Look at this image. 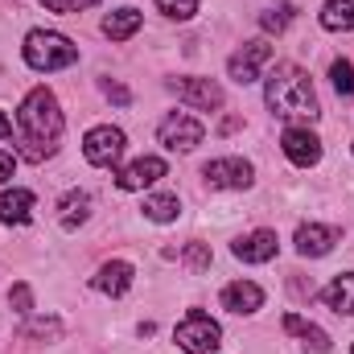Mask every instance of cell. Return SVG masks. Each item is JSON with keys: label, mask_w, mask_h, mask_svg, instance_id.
<instances>
[{"label": "cell", "mask_w": 354, "mask_h": 354, "mask_svg": "<svg viewBox=\"0 0 354 354\" xmlns=\"http://www.w3.org/2000/svg\"><path fill=\"white\" fill-rule=\"evenodd\" d=\"M202 177L210 189H248L256 181V169L243 161V157H218V161H206Z\"/></svg>", "instance_id": "obj_7"}, {"label": "cell", "mask_w": 354, "mask_h": 354, "mask_svg": "<svg viewBox=\"0 0 354 354\" xmlns=\"http://www.w3.org/2000/svg\"><path fill=\"white\" fill-rule=\"evenodd\" d=\"M157 8L165 17H174V21H189L198 12V0H157Z\"/></svg>", "instance_id": "obj_27"}, {"label": "cell", "mask_w": 354, "mask_h": 354, "mask_svg": "<svg viewBox=\"0 0 354 354\" xmlns=\"http://www.w3.org/2000/svg\"><path fill=\"white\" fill-rule=\"evenodd\" d=\"M264 103L272 107V115L288 120V124H313L322 115L313 79L297 66V62H276V71L264 83Z\"/></svg>", "instance_id": "obj_2"}, {"label": "cell", "mask_w": 354, "mask_h": 354, "mask_svg": "<svg viewBox=\"0 0 354 354\" xmlns=\"http://www.w3.org/2000/svg\"><path fill=\"white\" fill-rule=\"evenodd\" d=\"M136 29H140V12H136V8H115V12L103 17V33H107L111 41H128Z\"/></svg>", "instance_id": "obj_21"}, {"label": "cell", "mask_w": 354, "mask_h": 354, "mask_svg": "<svg viewBox=\"0 0 354 354\" xmlns=\"http://www.w3.org/2000/svg\"><path fill=\"white\" fill-rule=\"evenodd\" d=\"M21 334H25V338H62V322H54V317H37V322H29Z\"/></svg>", "instance_id": "obj_26"}, {"label": "cell", "mask_w": 354, "mask_h": 354, "mask_svg": "<svg viewBox=\"0 0 354 354\" xmlns=\"http://www.w3.org/2000/svg\"><path fill=\"white\" fill-rule=\"evenodd\" d=\"M322 301H326L334 313H346V317H354V272L334 276V280L322 288Z\"/></svg>", "instance_id": "obj_19"}, {"label": "cell", "mask_w": 354, "mask_h": 354, "mask_svg": "<svg viewBox=\"0 0 354 354\" xmlns=\"http://www.w3.org/2000/svg\"><path fill=\"white\" fill-rule=\"evenodd\" d=\"M288 21H292V4H276V8H268L264 17H260V25H264L268 33H284Z\"/></svg>", "instance_id": "obj_25"}, {"label": "cell", "mask_w": 354, "mask_h": 354, "mask_svg": "<svg viewBox=\"0 0 354 354\" xmlns=\"http://www.w3.org/2000/svg\"><path fill=\"white\" fill-rule=\"evenodd\" d=\"M124 149H128V136L120 128H111V124H99V128H91L87 136H83V157L95 169H115L120 157H124Z\"/></svg>", "instance_id": "obj_5"}, {"label": "cell", "mask_w": 354, "mask_h": 354, "mask_svg": "<svg viewBox=\"0 0 354 354\" xmlns=\"http://www.w3.org/2000/svg\"><path fill=\"white\" fill-rule=\"evenodd\" d=\"M181 260L194 268V272H206V268H210V248H206V243H185Z\"/></svg>", "instance_id": "obj_28"}, {"label": "cell", "mask_w": 354, "mask_h": 354, "mask_svg": "<svg viewBox=\"0 0 354 354\" xmlns=\"http://www.w3.org/2000/svg\"><path fill=\"white\" fill-rule=\"evenodd\" d=\"M338 239H342L338 227H322V223H305V227H297V252H301L305 260H322V256H330Z\"/></svg>", "instance_id": "obj_11"}, {"label": "cell", "mask_w": 354, "mask_h": 354, "mask_svg": "<svg viewBox=\"0 0 354 354\" xmlns=\"http://www.w3.org/2000/svg\"><path fill=\"white\" fill-rule=\"evenodd\" d=\"M140 210H145L149 223H174L181 214V202H177V194H149Z\"/></svg>", "instance_id": "obj_22"}, {"label": "cell", "mask_w": 354, "mask_h": 354, "mask_svg": "<svg viewBox=\"0 0 354 354\" xmlns=\"http://www.w3.org/2000/svg\"><path fill=\"white\" fill-rule=\"evenodd\" d=\"M21 54L37 75H54V71H66V66L79 62V46L71 37L54 33V29H33L21 46Z\"/></svg>", "instance_id": "obj_3"}, {"label": "cell", "mask_w": 354, "mask_h": 354, "mask_svg": "<svg viewBox=\"0 0 354 354\" xmlns=\"http://www.w3.org/2000/svg\"><path fill=\"white\" fill-rule=\"evenodd\" d=\"M351 354H354V351H351Z\"/></svg>", "instance_id": "obj_33"}, {"label": "cell", "mask_w": 354, "mask_h": 354, "mask_svg": "<svg viewBox=\"0 0 354 354\" xmlns=\"http://www.w3.org/2000/svg\"><path fill=\"white\" fill-rule=\"evenodd\" d=\"M62 107L54 99L50 87H33L25 95L21 111H17V136H21V161L29 165H41L46 157L58 153V140H62Z\"/></svg>", "instance_id": "obj_1"}, {"label": "cell", "mask_w": 354, "mask_h": 354, "mask_svg": "<svg viewBox=\"0 0 354 354\" xmlns=\"http://www.w3.org/2000/svg\"><path fill=\"white\" fill-rule=\"evenodd\" d=\"M8 136H12V120L0 111V140H8Z\"/></svg>", "instance_id": "obj_32"}, {"label": "cell", "mask_w": 354, "mask_h": 354, "mask_svg": "<svg viewBox=\"0 0 354 354\" xmlns=\"http://www.w3.org/2000/svg\"><path fill=\"white\" fill-rule=\"evenodd\" d=\"M8 305L17 317H33V288L29 284H12L8 288Z\"/></svg>", "instance_id": "obj_24"}, {"label": "cell", "mask_w": 354, "mask_h": 354, "mask_svg": "<svg viewBox=\"0 0 354 354\" xmlns=\"http://www.w3.org/2000/svg\"><path fill=\"white\" fill-rule=\"evenodd\" d=\"M284 334H297L305 354H330V334L313 322H305L301 313H284Z\"/></svg>", "instance_id": "obj_16"}, {"label": "cell", "mask_w": 354, "mask_h": 354, "mask_svg": "<svg viewBox=\"0 0 354 354\" xmlns=\"http://www.w3.org/2000/svg\"><path fill=\"white\" fill-rule=\"evenodd\" d=\"M157 136H161V145H165V149H174V153H189V149H198V145H202L206 128H202L194 115L174 111V115H165V120L157 124Z\"/></svg>", "instance_id": "obj_6"}, {"label": "cell", "mask_w": 354, "mask_h": 354, "mask_svg": "<svg viewBox=\"0 0 354 354\" xmlns=\"http://www.w3.org/2000/svg\"><path fill=\"white\" fill-rule=\"evenodd\" d=\"M12 169H17V157H12L8 149H0V185L12 181Z\"/></svg>", "instance_id": "obj_31"}, {"label": "cell", "mask_w": 354, "mask_h": 354, "mask_svg": "<svg viewBox=\"0 0 354 354\" xmlns=\"http://www.w3.org/2000/svg\"><path fill=\"white\" fill-rule=\"evenodd\" d=\"M132 280H136V268L128 264V260H107V264L95 272V288L103 292V297H124L128 288H132Z\"/></svg>", "instance_id": "obj_15"}, {"label": "cell", "mask_w": 354, "mask_h": 354, "mask_svg": "<svg viewBox=\"0 0 354 354\" xmlns=\"http://www.w3.org/2000/svg\"><path fill=\"white\" fill-rule=\"evenodd\" d=\"M165 174H169V169H165V161H161V157H136L132 165H124V169L115 174V185L132 194V189H145V185L161 181Z\"/></svg>", "instance_id": "obj_12"}, {"label": "cell", "mask_w": 354, "mask_h": 354, "mask_svg": "<svg viewBox=\"0 0 354 354\" xmlns=\"http://www.w3.org/2000/svg\"><path fill=\"white\" fill-rule=\"evenodd\" d=\"M91 4H99V0H41V8H50V12H62V17H75V12H83Z\"/></svg>", "instance_id": "obj_30"}, {"label": "cell", "mask_w": 354, "mask_h": 354, "mask_svg": "<svg viewBox=\"0 0 354 354\" xmlns=\"http://www.w3.org/2000/svg\"><path fill=\"white\" fill-rule=\"evenodd\" d=\"M276 248H280V239H276V231H252V235H243V239H235V260H243V264H268V260H276Z\"/></svg>", "instance_id": "obj_14"}, {"label": "cell", "mask_w": 354, "mask_h": 354, "mask_svg": "<svg viewBox=\"0 0 354 354\" xmlns=\"http://www.w3.org/2000/svg\"><path fill=\"white\" fill-rule=\"evenodd\" d=\"M268 62H272V46H268V41H243V50L231 54L227 75H231L239 87H248V83L260 79V71H264Z\"/></svg>", "instance_id": "obj_8"}, {"label": "cell", "mask_w": 354, "mask_h": 354, "mask_svg": "<svg viewBox=\"0 0 354 354\" xmlns=\"http://www.w3.org/2000/svg\"><path fill=\"white\" fill-rule=\"evenodd\" d=\"M174 342H177L185 354H210V351H218V342H223V330H218V322H214L210 313H202V309H189V313L177 322Z\"/></svg>", "instance_id": "obj_4"}, {"label": "cell", "mask_w": 354, "mask_h": 354, "mask_svg": "<svg viewBox=\"0 0 354 354\" xmlns=\"http://www.w3.org/2000/svg\"><path fill=\"white\" fill-rule=\"evenodd\" d=\"M58 210H62V214H58L62 231H79V227L91 218V194L87 189H71V194H62Z\"/></svg>", "instance_id": "obj_18"}, {"label": "cell", "mask_w": 354, "mask_h": 354, "mask_svg": "<svg viewBox=\"0 0 354 354\" xmlns=\"http://www.w3.org/2000/svg\"><path fill=\"white\" fill-rule=\"evenodd\" d=\"M322 29H330V33H351L354 29V0H326V4H322Z\"/></svg>", "instance_id": "obj_20"}, {"label": "cell", "mask_w": 354, "mask_h": 354, "mask_svg": "<svg viewBox=\"0 0 354 354\" xmlns=\"http://www.w3.org/2000/svg\"><path fill=\"white\" fill-rule=\"evenodd\" d=\"M280 145H284V157L297 165V169H313L317 161H322V140L309 132V128H301V124H292V128H284V136H280Z\"/></svg>", "instance_id": "obj_9"}, {"label": "cell", "mask_w": 354, "mask_h": 354, "mask_svg": "<svg viewBox=\"0 0 354 354\" xmlns=\"http://www.w3.org/2000/svg\"><path fill=\"white\" fill-rule=\"evenodd\" d=\"M330 79H334V91L354 103V66L346 62V58H338V62L330 66Z\"/></svg>", "instance_id": "obj_23"}, {"label": "cell", "mask_w": 354, "mask_h": 354, "mask_svg": "<svg viewBox=\"0 0 354 354\" xmlns=\"http://www.w3.org/2000/svg\"><path fill=\"white\" fill-rule=\"evenodd\" d=\"M169 91H174L181 103L198 107V111H214V107H223V99H227L214 79H174Z\"/></svg>", "instance_id": "obj_10"}, {"label": "cell", "mask_w": 354, "mask_h": 354, "mask_svg": "<svg viewBox=\"0 0 354 354\" xmlns=\"http://www.w3.org/2000/svg\"><path fill=\"white\" fill-rule=\"evenodd\" d=\"M99 91H103V95H107L115 107H128V103H132V91L124 87L120 79H103V83H99Z\"/></svg>", "instance_id": "obj_29"}, {"label": "cell", "mask_w": 354, "mask_h": 354, "mask_svg": "<svg viewBox=\"0 0 354 354\" xmlns=\"http://www.w3.org/2000/svg\"><path fill=\"white\" fill-rule=\"evenodd\" d=\"M33 194L29 189H4V198H0V223L4 227H25L29 218H33Z\"/></svg>", "instance_id": "obj_17"}, {"label": "cell", "mask_w": 354, "mask_h": 354, "mask_svg": "<svg viewBox=\"0 0 354 354\" xmlns=\"http://www.w3.org/2000/svg\"><path fill=\"white\" fill-rule=\"evenodd\" d=\"M218 301L227 313H256V309H264V288L256 280H231Z\"/></svg>", "instance_id": "obj_13"}]
</instances>
